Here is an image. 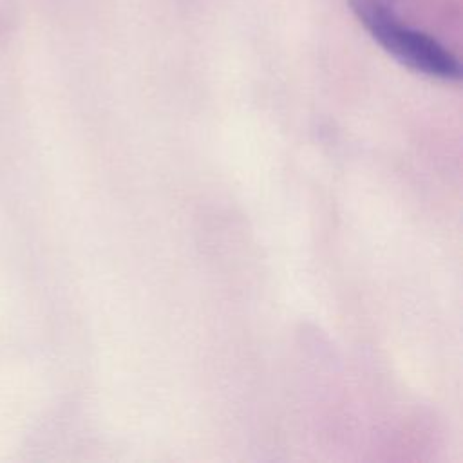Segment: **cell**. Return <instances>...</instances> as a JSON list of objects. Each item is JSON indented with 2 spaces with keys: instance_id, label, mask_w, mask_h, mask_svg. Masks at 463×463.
<instances>
[{
  "instance_id": "cell-1",
  "label": "cell",
  "mask_w": 463,
  "mask_h": 463,
  "mask_svg": "<svg viewBox=\"0 0 463 463\" xmlns=\"http://www.w3.org/2000/svg\"><path fill=\"white\" fill-rule=\"evenodd\" d=\"M353 14L402 65L443 81H458L461 69L454 54L434 36L403 25L396 13V0H347Z\"/></svg>"
}]
</instances>
